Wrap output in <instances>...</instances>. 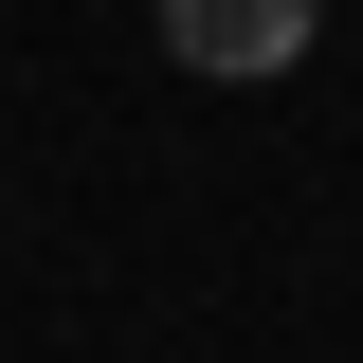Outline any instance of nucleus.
<instances>
[{
	"instance_id": "obj_1",
	"label": "nucleus",
	"mask_w": 363,
	"mask_h": 363,
	"mask_svg": "<svg viewBox=\"0 0 363 363\" xmlns=\"http://www.w3.org/2000/svg\"><path fill=\"white\" fill-rule=\"evenodd\" d=\"M309 37H327V0H164V55L218 73V91H272Z\"/></svg>"
}]
</instances>
